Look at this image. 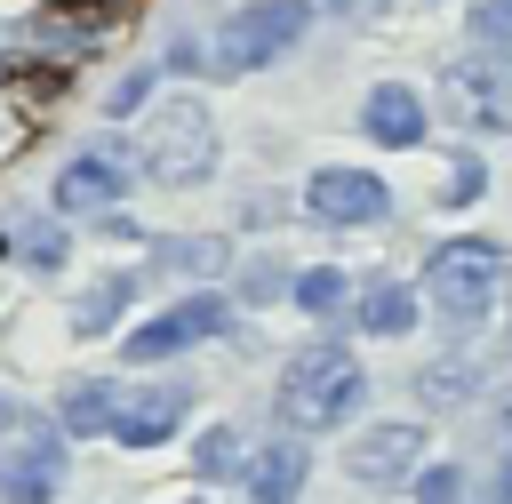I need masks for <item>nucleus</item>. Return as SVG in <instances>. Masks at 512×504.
Listing matches in <instances>:
<instances>
[{"mask_svg":"<svg viewBox=\"0 0 512 504\" xmlns=\"http://www.w3.org/2000/svg\"><path fill=\"white\" fill-rule=\"evenodd\" d=\"M488 504H512V448H504V464H496V480H488Z\"/></svg>","mask_w":512,"mask_h":504,"instance_id":"obj_25","label":"nucleus"},{"mask_svg":"<svg viewBox=\"0 0 512 504\" xmlns=\"http://www.w3.org/2000/svg\"><path fill=\"white\" fill-rule=\"evenodd\" d=\"M472 104H480L488 128H512V56H488L472 72Z\"/></svg>","mask_w":512,"mask_h":504,"instance_id":"obj_14","label":"nucleus"},{"mask_svg":"<svg viewBox=\"0 0 512 504\" xmlns=\"http://www.w3.org/2000/svg\"><path fill=\"white\" fill-rule=\"evenodd\" d=\"M112 416H120V392H112V384H80V392L64 400V424H72V432H112Z\"/></svg>","mask_w":512,"mask_h":504,"instance_id":"obj_15","label":"nucleus"},{"mask_svg":"<svg viewBox=\"0 0 512 504\" xmlns=\"http://www.w3.org/2000/svg\"><path fill=\"white\" fill-rule=\"evenodd\" d=\"M176 264H184V272H216V264H224V248H216V240H184V248H176Z\"/></svg>","mask_w":512,"mask_h":504,"instance_id":"obj_23","label":"nucleus"},{"mask_svg":"<svg viewBox=\"0 0 512 504\" xmlns=\"http://www.w3.org/2000/svg\"><path fill=\"white\" fill-rule=\"evenodd\" d=\"M120 304H128V280L112 272L104 288H88V296H80V312H72V328H80V336H104V328L120 320Z\"/></svg>","mask_w":512,"mask_h":504,"instance_id":"obj_16","label":"nucleus"},{"mask_svg":"<svg viewBox=\"0 0 512 504\" xmlns=\"http://www.w3.org/2000/svg\"><path fill=\"white\" fill-rule=\"evenodd\" d=\"M56 480H64V440H56V424L0 408V496H8V504H48Z\"/></svg>","mask_w":512,"mask_h":504,"instance_id":"obj_5","label":"nucleus"},{"mask_svg":"<svg viewBox=\"0 0 512 504\" xmlns=\"http://www.w3.org/2000/svg\"><path fill=\"white\" fill-rule=\"evenodd\" d=\"M384 176H368V168H320L312 184H304V208L320 216V224H376L384 216Z\"/></svg>","mask_w":512,"mask_h":504,"instance_id":"obj_8","label":"nucleus"},{"mask_svg":"<svg viewBox=\"0 0 512 504\" xmlns=\"http://www.w3.org/2000/svg\"><path fill=\"white\" fill-rule=\"evenodd\" d=\"M456 496H464V472H456V464L416 472V504H456Z\"/></svg>","mask_w":512,"mask_h":504,"instance_id":"obj_21","label":"nucleus"},{"mask_svg":"<svg viewBox=\"0 0 512 504\" xmlns=\"http://www.w3.org/2000/svg\"><path fill=\"white\" fill-rule=\"evenodd\" d=\"M504 288V248L496 240H448L432 264H424V304L440 320H480Z\"/></svg>","mask_w":512,"mask_h":504,"instance_id":"obj_3","label":"nucleus"},{"mask_svg":"<svg viewBox=\"0 0 512 504\" xmlns=\"http://www.w3.org/2000/svg\"><path fill=\"white\" fill-rule=\"evenodd\" d=\"M360 328H368V336H408V328H416V288H408V280L368 288V296H360Z\"/></svg>","mask_w":512,"mask_h":504,"instance_id":"obj_13","label":"nucleus"},{"mask_svg":"<svg viewBox=\"0 0 512 504\" xmlns=\"http://www.w3.org/2000/svg\"><path fill=\"white\" fill-rule=\"evenodd\" d=\"M136 160L160 176V184H200L216 168V120L200 96H168L144 112V136H136Z\"/></svg>","mask_w":512,"mask_h":504,"instance_id":"obj_2","label":"nucleus"},{"mask_svg":"<svg viewBox=\"0 0 512 504\" xmlns=\"http://www.w3.org/2000/svg\"><path fill=\"white\" fill-rule=\"evenodd\" d=\"M344 296H352V288H344V272H328V264H320V272H304V280H296V304H304V312H336V304H344Z\"/></svg>","mask_w":512,"mask_h":504,"instance_id":"obj_18","label":"nucleus"},{"mask_svg":"<svg viewBox=\"0 0 512 504\" xmlns=\"http://www.w3.org/2000/svg\"><path fill=\"white\" fill-rule=\"evenodd\" d=\"M360 128H368L376 144L408 152V144L424 136V96H416L408 80H384V88H368V104H360Z\"/></svg>","mask_w":512,"mask_h":504,"instance_id":"obj_9","label":"nucleus"},{"mask_svg":"<svg viewBox=\"0 0 512 504\" xmlns=\"http://www.w3.org/2000/svg\"><path fill=\"white\" fill-rule=\"evenodd\" d=\"M112 200H120V160H104V152L64 160V176H56V208L64 216H88V208H112Z\"/></svg>","mask_w":512,"mask_h":504,"instance_id":"obj_11","label":"nucleus"},{"mask_svg":"<svg viewBox=\"0 0 512 504\" xmlns=\"http://www.w3.org/2000/svg\"><path fill=\"white\" fill-rule=\"evenodd\" d=\"M304 24H312V8H304V0H248V8H232V16H224V32H216V56H208V64H224V72H256V64L288 56V48L304 40Z\"/></svg>","mask_w":512,"mask_h":504,"instance_id":"obj_4","label":"nucleus"},{"mask_svg":"<svg viewBox=\"0 0 512 504\" xmlns=\"http://www.w3.org/2000/svg\"><path fill=\"white\" fill-rule=\"evenodd\" d=\"M224 320H232L224 296H184L176 312H160V320H144V328L128 336V360H168V352H184V344H208V336H224Z\"/></svg>","mask_w":512,"mask_h":504,"instance_id":"obj_7","label":"nucleus"},{"mask_svg":"<svg viewBox=\"0 0 512 504\" xmlns=\"http://www.w3.org/2000/svg\"><path fill=\"white\" fill-rule=\"evenodd\" d=\"M24 248H32V264H64V232H56V224H32Z\"/></svg>","mask_w":512,"mask_h":504,"instance_id":"obj_22","label":"nucleus"},{"mask_svg":"<svg viewBox=\"0 0 512 504\" xmlns=\"http://www.w3.org/2000/svg\"><path fill=\"white\" fill-rule=\"evenodd\" d=\"M464 392H472V368H464V360L424 368V400H464Z\"/></svg>","mask_w":512,"mask_h":504,"instance_id":"obj_20","label":"nucleus"},{"mask_svg":"<svg viewBox=\"0 0 512 504\" xmlns=\"http://www.w3.org/2000/svg\"><path fill=\"white\" fill-rule=\"evenodd\" d=\"M480 184H488V176H480V168H472V160H464V168H456V176H448V200H472V192H480Z\"/></svg>","mask_w":512,"mask_h":504,"instance_id":"obj_24","label":"nucleus"},{"mask_svg":"<svg viewBox=\"0 0 512 504\" xmlns=\"http://www.w3.org/2000/svg\"><path fill=\"white\" fill-rule=\"evenodd\" d=\"M416 456H424V432H416V424H368V432L344 440V472H352L360 488H400V480H416Z\"/></svg>","mask_w":512,"mask_h":504,"instance_id":"obj_6","label":"nucleus"},{"mask_svg":"<svg viewBox=\"0 0 512 504\" xmlns=\"http://www.w3.org/2000/svg\"><path fill=\"white\" fill-rule=\"evenodd\" d=\"M192 464H200L208 480H216V472H248V448H240V432H232V424H216V432L192 448Z\"/></svg>","mask_w":512,"mask_h":504,"instance_id":"obj_17","label":"nucleus"},{"mask_svg":"<svg viewBox=\"0 0 512 504\" xmlns=\"http://www.w3.org/2000/svg\"><path fill=\"white\" fill-rule=\"evenodd\" d=\"M360 392H368V376L344 344H304L280 368V424L288 432H336L360 408Z\"/></svg>","mask_w":512,"mask_h":504,"instance_id":"obj_1","label":"nucleus"},{"mask_svg":"<svg viewBox=\"0 0 512 504\" xmlns=\"http://www.w3.org/2000/svg\"><path fill=\"white\" fill-rule=\"evenodd\" d=\"M472 40L512 48V0H480V8H472Z\"/></svg>","mask_w":512,"mask_h":504,"instance_id":"obj_19","label":"nucleus"},{"mask_svg":"<svg viewBox=\"0 0 512 504\" xmlns=\"http://www.w3.org/2000/svg\"><path fill=\"white\" fill-rule=\"evenodd\" d=\"M248 496H256V504H296V496H304V440H272V448L248 464Z\"/></svg>","mask_w":512,"mask_h":504,"instance_id":"obj_12","label":"nucleus"},{"mask_svg":"<svg viewBox=\"0 0 512 504\" xmlns=\"http://www.w3.org/2000/svg\"><path fill=\"white\" fill-rule=\"evenodd\" d=\"M176 416H184V384H144V392H128V400H120L112 440L152 448V440H168V432H176Z\"/></svg>","mask_w":512,"mask_h":504,"instance_id":"obj_10","label":"nucleus"}]
</instances>
